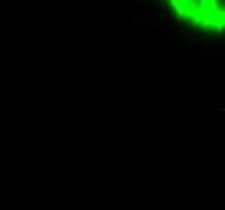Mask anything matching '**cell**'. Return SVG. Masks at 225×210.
Returning a JSON list of instances; mask_svg holds the SVG:
<instances>
[{
    "label": "cell",
    "instance_id": "cell-1",
    "mask_svg": "<svg viewBox=\"0 0 225 210\" xmlns=\"http://www.w3.org/2000/svg\"><path fill=\"white\" fill-rule=\"evenodd\" d=\"M188 28L219 36L225 28L224 0H159Z\"/></svg>",
    "mask_w": 225,
    "mask_h": 210
}]
</instances>
